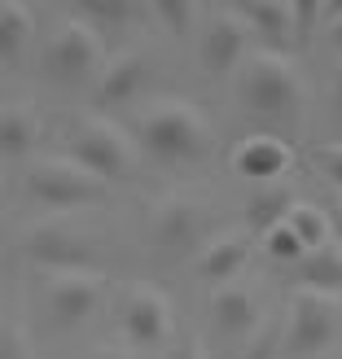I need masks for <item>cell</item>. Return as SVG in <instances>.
<instances>
[{"instance_id": "cell-1", "label": "cell", "mask_w": 342, "mask_h": 359, "mask_svg": "<svg viewBox=\"0 0 342 359\" xmlns=\"http://www.w3.org/2000/svg\"><path fill=\"white\" fill-rule=\"evenodd\" d=\"M136 140H140V149L163 167H185V163H197V158L211 154L206 118L197 114L189 101H176V97L150 101L145 110H140Z\"/></svg>"}, {"instance_id": "cell-2", "label": "cell", "mask_w": 342, "mask_h": 359, "mask_svg": "<svg viewBox=\"0 0 342 359\" xmlns=\"http://www.w3.org/2000/svg\"><path fill=\"white\" fill-rule=\"evenodd\" d=\"M237 101L246 114L263 123H290L303 110V79L290 62V53L255 48L237 66Z\"/></svg>"}, {"instance_id": "cell-3", "label": "cell", "mask_w": 342, "mask_h": 359, "mask_svg": "<svg viewBox=\"0 0 342 359\" xmlns=\"http://www.w3.org/2000/svg\"><path fill=\"white\" fill-rule=\"evenodd\" d=\"M66 149H70V163H75L79 171H88V175H97L101 184L128 180L132 167H136V145L114 128L110 118H97V114H88V118L75 123Z\"/></svg>"}, {"instance_id": "cell-4", "label": "cell", "mask_w": 342, "mask_h": 359, "mask_svg": "<svg viewBox=\"0 0 342 359\" xmlns=\"http://www.w3.org/2000/svg\"><path fill=\"white\" fill-rule=\"evenodd\" d=\"M44 70L62 88L93 83L101 70H105V40H101V31L93 22H84V18L62 22L58 35H53L48 48H44Z\"/></svg>"}, {"instance_id": "cell-5", "label": "cell", "mask_w": 342, "mask_h": 359, "mask_svg": "<svg viewBox=\"0 0 342 359\" xmlns=\"http://www.w3.org/2000/svg\"><path fill=\"white\" fill-rule=\"evenodd\" d=\"M338 329H342V302H338L334 294L294 290V298H290V325H285L281 355H290V359H312V355H320V351L334 346Z\"/></svg>"}, {"instance_id": "cell-6", "label": "cell", "mask_w": 342, "mask_h": 359, "mask_svg": "<svg viewBox=\"0 0 342 359\" xmlns=\"http://www.w3.org/2000/svg\"><path fill=\"white\" fill-rule=\"evenodd\" d=\"M27 193L35 202H44L48 210H84V206H97L110 193V184L79 171L70 158H40L27 171Z\"/></svg>"}, {"instance_id": "cell-7", "label": "cell", "mask_w": 342, "mask_h": 359, "mask_svg": "<svg viewBox=\"0 0 342 359\" xmlns=\"http://www.w3.org/2000/svg\"><path fill=\"white\" fill-rule=\"evenodd\" d=\"M119 329L136 351H154L163 346L171 329H176V311L171 298L158 290V285H128L119 302Z\"/></svg>"}, {"instance_id": "cell-8", "label": "cell", "mask_w": 342, "mask_h": 359, "mask_svg": "<svg viewBox=\"0 0 342 359\" xmlns=\"http://www.w3.org/2000/svg\"><path fill=\"white\" fill-rule=\"evenodd\" d=\"M206 232H211V210L185 193L158 202L150 215V241L163 255H189V250L206 245Z\"/></svg>"}, {"instance_id": "cell-9", "label": "cell", "mask_w": 342, "mask_h": 359, "mask_svg": "<svg viewBox=\"0 0 342 359\" xmlns=\"http://www.w3.org/2000/svg\"><path fill=\"white\" fill-rule=\"evenodd\" d=\"M27 255L53 267V272H97V250L88 241V232H79L66 219H44L27 232Z\"/></svg>"}, {"instance_id": "cell-10", "label": "cell", "mask_w": 342, "mask_h": 359, "mask_svg": "<svg viewBox=\"0 0 342 359\" xmlns=\"http://www.w3.org/2000/svg\"><path fill=\"white\" fill-rule=\"evenodd\" d=\"M105 294H110V276L105 272H53L48 280V320L58 329H79L93 316Z\"/></svg>"}, {"instance_id": "cell-11", "label": "cell", "mask_w": 342, "mask_h": 359, "mask_svg": "<svg viewBox=\"0 0 342 359\" xmlns=\"http://www.w3.org/2000/svg\"><path fill=\"white\" fill-rule=\"evenodd\" d=\"M250 57V31L237 18V9H215L197 40V66L206 75H232Z\"/></svg>"}, {"instance_id": "cell-12", "label": "cell", "mask_w": 342, "mask_h": 359, "mask_svg": "<svg viewBox=\"0 0 342 359\" xmlns=\"http://www.w3.org/2000/svg\"><path fill=\"white\" fill-rule=\"evenodd\" d=\"M228 163L242 180H250V184H277V180L294 167V149L272 132H250L246 140H237V149H232Z\"/></svg>"}, {"instance_id": "cell-13", "label": "cell", "mask_w": 342, "mask_h": 359, "mask_svg": "<svg viewBox=\"0 0 342 359\" xmlns=\"http://www.w3.org/2000/svg\"><path fill=\"white\" fill-rule=\"evenodd\" d=\"M150 83V57L145 53H119L97 75V105L101 110H119V105H132Z\"/></svg>"}, {"instance_id": "cell-14", "label": "cell", "mask_w": 342, "mask_h": 359, "mask_svg": "<svg viewBox=\"0 0 342 359\" xmlns=\"http://www.w3.org/2000/svg\"><path fill=\"white\" fill-rule=\"evenodd\" d=\"M246 22L250 35H259L268 53H290L294 48V5L290 0H246L232 5Z\"/></svg>"}, {"instance_id": "cell-15", "label": "cell", "mask_w": 342, "mask_h": 359, "mask_svg": "<svg viewBox=\"0 0 342 359\" xmlns=\"http://www.w3.org/2000/svg\"><path fill=\"white\" fill-rule=\"evenodd\" d=\"M259 298L246 285H224L211 294V325L220 337H250L259 329Z\"/></svg>"}, {"instance_id": "cell-16", "label": "cell", "mask_w": 342, "mask_h": 359, "mask_svg": "<svg viewBox=\"0 0 342 359\" xmlns=\"http://www.w3.org/2000/svg\"><path fill=\"white\" fill-rule=\"evenodd\" d=\"M250 263V237H242V232H228V237H215L206 241L202 250H197V263L193 272L197 280L215 285V290H224V285L237 280V272Z\"/></svg>"}, {"instance_id": "cell-17", "label": "cell", "mask_w": 342, "mask_h": 359, "mask_svg": "<svg viewBox=\"0 0 342 359\" xmlns=\"http://www.w3.org/2000/svg\"><path fill=\"white\" fill-rule=\"evenodd\" d=\"M294 202H298V197L285 184H259L255 193H250V202H246V228H250V237H263V232H272L277 224H285V215H290Z\"/></svg>"}, {"instance_id": "cell-18", "label": "cell", "mask_w": 342, "mask_h": 359, "mask_svg": "<svg viewBox=\"0 0 342 359\" xmlns=\"http://www.w3.org/2000/svg\"><path fill=\"white\" fill-rule=\"evenodd\" d=\"M40 140V114L31 105H5L0 110V154L5 158H27Z\"/></svg>"}, {"instance_id": "cell-19", "label": "cell", "mask_w": 342, "mask_h": 359, "mask_svg": "<svg viewBox=\"0 0 342 359\" xmlns=\"http://www.w3.org/2000/svg\"><path fill=\"white\" fill-rule=\"evenodd\" d=\"M298 290H316V294H334V298L342 294V250L334 241L298 263Z\"/></svg>"}, {"instance_id": "cell-20", "label": "cell", "mask_w": 342, "mask_h": 359, "mask_svg": "<svg viewBox=\"0 0 342 359\" xmlns=\"http://www.w3.org/2000/svg\"><path fill=\"white\" fill-rule=\"evenodd\" d=\"M285 228L298 237V245L308 250V255H316V250H325L334 241V232H329V215L312 206V202H294L290 215H285Z\"/></svg>"}, {"instance_id": "cell-21", "label": "cell", "mask_w": 342, "mask_h": 359, "mask_svg": "<svg viewBox=\"0 0 342 359\" xmlns=\"http://www.w3.org/2000/svg\"><path fill=\"white\" fill-rule=\"evenodd\" d=\"M31 35H35L31 9L18 5V0H5V5H0V62L22 57V48L31 44Z\"/></svg>"}, {"instance_id": "cell-22", "label": "cell", "mask_w": 342, "mask_h": 359, "mask_svg": "<svg viewBox=\"0 0 342 359\" xmlns=\"http://www.w3.org/2000/svg\"><path fill=\"white\" fill-rule=\"evenodd\" d=\"M259 241H263V255L272 259V263H290V267H298L303 259H308V250L298 245V237H294V232L285 228V224H277L272 232H263Z\"/></svg>"}, {"instance_id": "cell-23", "label": "cell", "mask_w": 342, "mask_h": 359, "mask_svg": "<svg viewBox=\"0 0 342 359\" xmlns=\"http://www.w3.org/2000/svg\"><path fill=\"white\" fill-rule=\"evenodd\" d=\"M145 13H154L171 35H189L193 31V18H197V5H193V0H154Z\"/></svg>"}, {"instance_id": "cell-24", "label": "cell", "mask_w": 342, "mask_h": 359, "mask_svg": "<svg viewBox=\"0 0 342 359\" xmlns=\"http://www.w3.org/2000/svg\"><path fill=\"white\" fill-rule=\"evenodd\" d=\"M136 13H145L140 5H128V0H88V5H79L75 18H97V22H110V27H123V22H132Z\"/></svg>"}, {"instance_id": "cell-25", "label": "cell", "mask_w": 342, "mask_h": 359, "mask_svg": "<svg viewBox=\"0 0 342 359\" xmlns=\"http://www.w3.org/2000/svg\"><path fill=\"white\" fill-rule=\"evenodd\" d=\"M290 5H294V48H308L320 18H329V5H320V0H290Z\"/></svg>"}, {"instance_id": "cell-26", "label": "cell", "mask_w": 342, "mask_h": 359, "mask_svg": "<svg viewBox=\"0 0 342 359\" xmlns=\"http://www.w3.org/2000/svg\"><path fill=\"white\" fill-rule=\"evenodd\" d=\"M281 342H285V329L277 325V320H259V329L250 333L246 359H277L281 355Z\"/></svg>"}, {"instance_id": "cell-27", "label": "cell", "mask_w": 342, "mask_h": 359, "mask_svg": "<svg viewBox=\"0 0 342 359\" xmlns=\"http://www.w3.org/2000/svg\"><path fill=\"white\" fill-rule=\"evenodd\" d=\"M0 359H35L31 337L18 325H9V320H0Z\"/></svg>"}, {"instance_id": "cell-28", "label": "cell", "mask_w": 342, "mask_h": 359, "mask_svg": "<svg viewBox=\"0 0 342 359\" xmlns=\"http://www.w3.org/2000/svg\"><path fill=\"white\" fill-rule=\"evenodd\" d=\"M312 167L334 180V184H342V140H329V145H316L312 149Z\"/></svg>"}, {"instance_id": "cell-29", "label": "cell", "mask_w": 342, "mask_h": 359, "mask_svg": "<svg viewBox=\"0 0 342 359\" xmlns=\"http://www.w3.org/2000/svg\"><path fill=\"white\" fill-rule=\"evenodd\" d=\"M325 40L329 48L342 57V5H329V22H325Z\"/></svg>"}, {"instance_id": "cell-30", "label": "cell", "mask_w": 342, "mask_h": 359, "mask_svg": "<svg viewBox=\"0 0 342 359\" xmlns=\"http://www.w3.org/2000/svg\"><path fill=\"white\" fill-rule=\"evenodd\" d=\"M167 359H206V355H202V342H197V337H180Z\"/></svg>"}, {"instance_id": "cell-31", "label": "cell", "mask_w": 342, "mask_h": 359, "mask_svg": "<svg viewBox=\"0 0 342 359\" xmlns=\"http://www.w3.org/2000/svg\"><path fill=\"white\" fill-rule=\"evenodd\" d=\"M329 101H334V110L342 118V62L334 66V79H329Z\"/></svg>"}, {"instance_id": "cell-32", "label": "cell", "mask_w": 342, "mask_h": 359, "mask_svg": "<svg viewBox=\"0 0 342 359\" xmlns=\"http://www.w3.org/2000/svg\"><path fill=\"white\" fill-rule=\"evenodd\" d=\"M88 359H132L128 351H114V346H101V351H93Z\"/></svg>"}, {"instance_id": "cell-33", "label": "cell", "mask_w": 342, "mask_h": 359, "mask_svg": "<svg viewBox=\"0 0 342 359\" xmlns=\"http://www.w3.org/2000/svg\"><path fill=\"white\" fill-rule=\"evenodd\" d=\"M329 232H334V245L342 250V210H338V215H329Z\"/></svg>"}, {"instance_id": "cell-34", "label": "cell", "mask_w": 342, "mask_h": 359, "mask_svg": "<svg viewBox=\"0 0 342 359\" xmlns=\"http://www.w3.org/2000/svg\"><path fill=\"white\" fill-rule=\"evenodd\" d=\"M0 219H5V197H0Z\"/></svg>"}]
</instances>
